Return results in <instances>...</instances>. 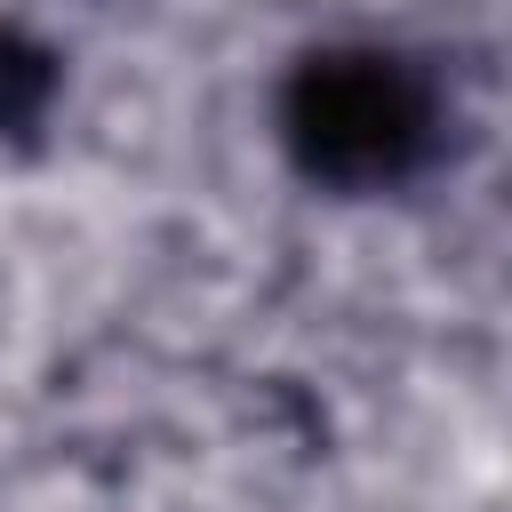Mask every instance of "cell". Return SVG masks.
<instances>
[{
	"instance_id": "6da1fadb",
	"label": "cell",
	"mask_w": 512,
	"mask_h": 512,
	"mask_svg": "<svg viewBox=\"0 0 512 512\" xmlns=\"http://www.w3.org/2000/svg\"><path fill=\"white\" fill-rule=\"evenodd\" d=\"M320 144L328 152H360V160H392V144L408 136V104L392 96L384 72H344L320 88Z\"/></svg>"
}]
</instances>
